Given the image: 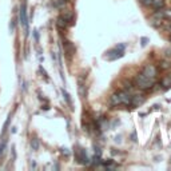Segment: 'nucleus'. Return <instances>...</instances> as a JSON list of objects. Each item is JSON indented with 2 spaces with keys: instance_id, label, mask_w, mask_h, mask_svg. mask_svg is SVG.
Here are the masks:
<instances>
[{
  "instance_id": "19",
  "label": "nucleus",
  "mask_w": 171,
  "mask_h": 171,
  "mask_svg": "<svg viewBox=\"0 0 171 171\" xmlns=\"http://www.w3.org/2000/svg\"><path fill=\"white\" fill-rule=\"evenodd\" d=\"M62 92H63V96H64V99H66V102L67 103H68V104H71V99H70V95H68V94L66 92V91H62Z\"/></svg>"
},
{
  "instance_id": "14",
  "label": "nucleus",
  "mask_w": 171,
  "mask_h": 171,
  "mask_svg": "<svg viewBox=\"0 0 171 171\" xmlns=\"http://www.w3.org/2000/svg\"><path fill=\"white\" fill-rule=\"evenodd\" d=\"M84 88V82H83V79L82 78H79V94H80V96H86V91L83 90Z\"/></svg>"
},
{
  "instance_id": "29",
  "label": "nucleus",
  "mask_w": 171,
  "mask_h": 171,
  "mask_svg": "<svg viewBox=\"0 0 171 171\" xmlns=\"http://www.w3.org/2000/svg\"><path fill=\"white\" fill-rule=\"evenodd\" d=\"M34 35H35V39H36V41L39 40V34H38V31H35V34H34Z\"/></svg>"
},
{
  "instance_id": "3",
  "label": "nucleus",
  "mask_w": 171,
  "mask_h": 171,
  "mask_svg": "<svg viewBox=\"0 0 171 171\" xmlns=\"http://www.w3.org/2000/svg\"><path fill=\"white\" fill-rule=\"evenodd\" d=\"M20 21L21 26L24 27L26 35H28V19H27V9H26V1H23V4L20 6Z\"/></svg>"
},
{
  "instance_id": "16",
  "label": "nucleus",
  "mask_w": 171,
  "mask_h": 171,
  "mask_svg": "<svg viewBox=\"0 0 171 171\" xmlns=\"http://www.w3.org/2000/svg\"><path fill=\"white\" fill-rule=\"evenodd\" d=\"M9 122H11V115L7 118V120H6V123H4V126H3V131H1V135H4V132L7 131V128H8V126H9Z\"/></svg>"
},
{
  "instance_id": "18",
  "label": "nucleus",
  "mask_w": 171,
  "mask_h": 171,
  "mask_svg": "<svg viewBox=\"0 0 171 171\" xmlns=\"http://www.w3.org/2000/svg\"><path fill=\"white\" fill-rule=\"evenodd\" d=\"M31 146H32V148L34 150H38L39 148V142H38V139H32V142H31Z\"/></svg>"
},
{
  "instance_id": "6",
  "label": "nucleus",
  "mask_w": 171,
  "mask_h": 171,
  "mask_svg": "<svg viewBox=\"0 0 171 171\" xmlns=\"http://www.w3.org/2000/svg\"><path fill=\"white\" fill-rule=\"evenodd\" d=\"M119 99H120V104L123 106H130L131 104V95L128 91H119Z\"/></svg>"
},
{
  "instance_id": "21",
  "label": "nucleus",
  "mask_w": 171,
  "mask_h": 171,
  "mask_svg": "<svg viewBox=\"0 0 171 171\" xmlns=\"http://www.w3.org/2000/svg\"><path fill=\"white\" fill-rule=\"evenodd\" d=\"M140 3H142L143 6H146V7H150L151 3H152V0H140Z\"/></svg>"
},
{
  "instance_id": "12",
  "label": "nucleus",
  "mask_w": 171,
  "mask_h": 171,
  "mask_svg": "<svg viewBox=\"0 0 171 171\" xmlns=\"http://www.w3.org/2000/svg\"><path fill=\"white\" fill-rule=\"evenodd\" d=\"M62 16H63V18L66 19L70 24H74V19H75V16H74L72 11H64L63 14H62Z\"/></svg>"
},
{
  "instance_id": "28",
  "label": "nucleus",
  "mask_w": 171,
  "mask_h": 171,
  "mask_svg": "<svg viewBox=\"0 0 171 171\" xmlns=\"http://www.w3.org/2000/svg\"><path fill=\"white\" fill-rule=\"evenodd\" d=\"M131 138H132V140H134V142H136V140H138V139H136V134H135V132L132 134V136H131Z\"/></svg>"
},
{
  "instance_id": "23",
  "label": "nucleus",
  "mask_w": 171,
  "mask_h": 171,
  "mask_svg": "<svg viewBox=\"0 0 171 171\" xmlns=\"http://www.w3.org/2000/svg\"><path fill=\"white\" fill-rule=\"evenodd\" d=\"M147 43H148V38H142V39H140V44H142V47H145Z\"/></svg>"
},
{
  "instance_id": "9",
  "label": "nucleus",
  "mask_w": 171,
  "mask_h": 171,
  "mask_svg": "<svg viewBox=\"0 0 171 171\" xmlns=\"http://www.w3.org/2000/svg\"><path fill=\"white\" fill-rule=\"evenodd\" d=\"M68 26H70V23H68V21H67L66 19L62 16V15L59 16L58 19H56V27H58L59 29H66Z\"/></svg>"
},
{
  "instance_id": "4",
  "label": "nucleus",
  "mask_w": 171,
  "mask_h": 171,
  "mask_svg": "<svg viewBox=\"0 0 171 171\" xmlns=\"http://www.w3.org/2000/svg\"><path fill=\"white\" fill-rule=\"evenodd\" d=\"M124 56V51L123 49H119L118 47H115L114 49L108 51L107 55H106V59L107 60H116V59H120Z\"/></svg>"
},
{
  "instance_id": "27",
  "label": "nucleus",
  "mask_w": 171,
  "mask_h": 171,
  "mask_svg": "<svg viewBox=\"0 0 171 171\" xmlns=\"http://www.w3.org/2000/svg\"><path fill=\"white\" fill-rule=\"evenodd\" d=\"M116 47H118L119 49H123V51H124V48H126V44H118V46H116Z\"/></svg>"
},
{
  "instance_id": "11",
  "label": "nucleus",
  "mask_w": 171,
  "mask_h": 171,
  "mask_svg": "<svg viewBox=\"0 0 171 171\" xmlns=\"http://www.w3.org/2000/svg\"><path fill=\"white\" fill-rule=\"evenodd\" d=\"M165 6H166V0H152V3H151L150 7H152V8L157 11V9L165 8Z\"/></svg>"
},
{
  "instance_id": "7",
  "label": "nucleus",
  "mask_w": 171,
  "mask_h": 171,
  "mask_svg": "<svg viewBox=\"0 0 171 171\" xmlns=\"http://www.w3.org/2000/svg\"><path fill=\"white\" fill-rule=\"evenodd\" d=\"M145 103V96L142 95H134L131 96V107H139L140 104Z\"/></svg>"
},
{
  "instance_id": "8",
  "label": "nucleus",
  "mask_w": 171,
  "mask_h": 171,
  "mask_svg": "<svg viewBox=\"0 0 171 171\" xmlns=\"http://www.w3.org/2000/svg\"><path fill=\"white\" fill-rule=\"evenodd\" d=\"M64 51L68 56H72L75 54V46L71 41H64Z\"/></svg>"
},
{
  "instance_id": "2",
  "label": "nucleus",
  "mask_w": 171,
  "mask_h": 171,
  "mask_svg": "<svg viewBox=\"0 0 171 171\" xmlns=\"http://www.w3.org/2000/svg\"><path fill=\"white\" fill-rule=\"evenodd\" d=\"M76 160H78L80 165H84V166H88L91 163L90 158H88V155H87V152H86L84 148H79V150L76 151Z\"/></svg>"
},
{
  "instance_id": "30",
  "label": "nucleus",
  "mask_w": 171,
  "mask_h": 171,
  "mask_svg": "<svg viewBox=\"0 0 171 171\" xmlns=\"http://www.w3.org/2000/svg\"><path fill=\"white\" fill-rule=\"evenodd\" d=\"M170 41H171V36H170Z\"/></svg>"
},
{
  "instance_id": "25",
  "label": "nucleus",
  "mask_w": 171,
  "mask_h": 171,
  "mask_svg": "<svg viewBox=\"0 0 171 171\" xmlns=\"http://www.w3.org/2000/svg\"><path fill=\"white\" fill-rule=\"evenodd\" d=\"M62 154H64L66 157H68V155H70V151H68V148L63 147V148H62Z\"/></svg>"
},
{
  "instance_id": "20",
  "label": "nucleus",
  "mask_w": 171,
  "mask_h": 171,
  "mask_svg": "<svg viewBox=\"0 0 171 171\" xmlns=\"http://www.w3.org/2000/svg\"><path fill=\"white\" fill-rule=\"evenodd\" d=\"M6 145H7V142L6 140H3V142L0 143V155L4 152V148H6Z\"/></svg>"
},
{
  "instance_id": "17",
  "label": "nucleus",
  "mask_w": 171,
  "mask_h": 171,
  "mask_svg": "<svg viewBox=\"0 0 171 171\" xmlns=\"http://www.w3.org/2000/svg\"><path fill=\"white\" fill-rule=\"evenodd\" d=\"M163 14H165V19L171 20V9H163Z\"/></svg>"
},
{
  "instance_id": "1",
  "label": "nucleus",
  "mask_w": 171,
  "mask_h": 171,
  "mask_svg": "<svg viewBox=\"0 0 171 171\" xmlns=\"http://www.w3.org/2000/svg\"><path fill=\"white\" fill-rule=\"evenodd\" d=\"M135 84H136V87H138V88L147 91V90H150V88H152L154 79L152 78H147L143 72H140V74H138V75L135 76Z\"/></svg>"
},
{
  "instance_id": "10",
  "label": "nucleus",
  "mask_w": 171,
  "mask_h": 171,
  "mask_svg": "<svg viewBox=\"0 0 171 171\" xmlns=\"http://www.w3.org/2000/svg\"><path fill=\"white\" fill-rule=\"evenodd\" d=\"M160 87L163 90H170L171 88V75H166L165 78L160 80Z\"/></svg>"
},
{
  "instance_id": "13",
  "label": "nucleus",
  "mask_w": 171,
  "mask_h": 171,
  "mask_svg": "<svg viewBox=\"0 0 171 171\" xmlns=\"http://www.w3.org/2000/svg\"><path fill=\"white\" fill-rule=\"evenodd\" d=\"M163 20H165V19H159V18H151L150 19V23H151V26L152 27H155V28H158V27H160L163 24Z\"/></svg>"
},
{
  "instance_id": "5",
  "label": "nucleus",
  "mask_w": 171,
  "mask_h": 171,
  "mask_svg": "<svg viewBox=\"0 0 171 171\" xmlns=\"http://www.w3.org/2000/svg\"><path fill=\"white\" fill-rule=\"evenodd\" d=\"M143 74H145L147 78L155 79L158 75V70H157V67L152 66V64H147V66L145 67V70H143Z\"/></svg>"
},
{
  "instance_id": "22",
  "label": "nucleus",
  "mask_w": 171,
  "mask_h": 171,
  "mask_svg": "<svg viewBox=\"0 0 171 171\" xmlns=\"http://www.w3.org/2000/svg\"><path fill=\"white\" fill-rule=\"evenodd\" d=\"M67 1H68V0H56V6H58V7L64 6V4H66Z\"/></svg>"
},
{
  "instance_id": "15",
  "label": "nucleus",
  "mask_w": 171,
  "mask_h": 171,
  "mask_svg": "<svg viewBox=\"0 0 171 171\" xmlns=\"http://www.w3.org/2000/svg\"><path fill=\"white\" fill-rule=\"evenodd\" d=\"M170 66H171V64H170V62H168V60H162L159 63L160 70H167V68H170Z\"/></svg>"
},
{
  "instance_id": "24",
  "label": "nucleus",
  "mask_w": 171,
  "mask_h": 171,
  "mask_svg": "<svg viewBox=\"0 0 171 171\" xmlns=\"http://www.w3.org/2000/svg\"><path fill=\"white\" fill-rule=\"evenodd\" d=\"M124 88H126V91H128V90H131V88H132V86H131L130 82H124Z\"/></svg>"
},
{
  "instance_id": "26",
  "label": "nucleus",
  "mask_w": 171,
  "mask_h": 171,
  "mask_svg": "<svg viewBox=\"0 0 171 171\" xmlns=\"http://www.w3.org/2000/svg\"><path fill=\"white\" fill-rule=\"evenodd\" d=\"M40 71H41V74H43V75H44V78H46V79H48V76H47V72H46V70H44L43 67H40Z\"/></svg>"
}]
</instances>
